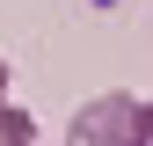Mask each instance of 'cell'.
I'll list each match as a JSON object with an SVG mask.
<instances>
[{"mask_svg":"<svg viewBox=\"0 0 153 146\" xmlns=\"http://www.w3.org/2000/svg\"><path fill=\"white\" fill-rule=\"evenodd\" d=\"M66 146H146L139 139V95H95L66 124Z\"/></svg>","mask_w":153,"mask_h":146,"instance_id":"1","label":"cell"},{"mask_svg":"<svg viewBox=\"0 0 153 146\" xmlns=\"http://www.w3.org/2000/svg\"><path fill=\"white\" fill-rule=\"evenodd\" d=\"M0 146H36V117L15 102H0Z\"/></svg>","mask_w":153,"mask_h":146,"instance_id":"2","label":"cell"},{"mask_svg":"<svg viewBox=\"0 0 153 146\" xmlns=\"http://www.w3.org/2000/svg\"><path fill=\"white\" fill-rule=\"evenodd\" d=\"M139 139H146V146H153V95H146V102H139Z\"/></svg>","mask_w":153,"mask_h":146,"instance_id":"3","label":"cell"},{"mask_svg":"<svg viewBox=\"0 0 153 146\" xmlns=\"http://www.w3.org/2000/svg\"><path fill=\"white\" fill-rule=\"evenodd\" d=\"M0 102H7V59H0Z\"/></svg>","mask_w":153,"mask_h":146,"instance_id":"4","label":"cell"}]
</instances>
